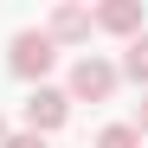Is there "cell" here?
Masks as SVG:
<instances>
[{"instance_id": "3", "label": "cell", "mask_w": 148, "mask_h": 148, "mask_svg": "<svg viewBox=\"0 0 148 148\" xmlns=\"http://www.w3.org/2000/svg\"><path fill=\"white\" fill-rule=\"evenodd\" d=\"M52 58H58V45L45 39V32H19V39H13V58H7V64H13V77H39V84H45Z\"/></svg>"}, {"instance_id": "2", "label": "cell", "mask_w": 148, "mask_h": 148, "mask_svg": "<svg viewBox=\"0 0 148 148\" xmlns=\"http://www.w3.org/2000/svg\"><path fill=\"white\" fill-rule=\"evenodd\" d=\"M64 116H71V97H64V90L39 84V90L26 97V135H52V129H64Z\"/></svg>"}, {"instance_id": "7", "label": "cell", "mask_w": 148, "mask_h": 148, "mask_svg": "<svg viewBox=\"0 0 148 148\" xmlns=\"http://www.w3.org/2000/svg\"><path fill=\"white\" fill-rule=\"evenodd\" d=\"M97 148H142V135L129 129V122H110V129L97 135Z\"/></svg>"}, {"instance_id": "4", "label": "cell", "mask_w": 148, "mask_h": 148, "mask_svg": "<svg viewBox=\"0 0 148 148\" xmlns=\"http://www.w3.org/2000/svg\"><path fill=\"white\" fill-rule=\"evenodd\" d=\"M90 26L135 39V32H142V0H110V7H97V19H90Z\"/></svg>"}, {"instance_id": "10", "label": "cell", "mask_w": 148, "mask_h": 148, "mask_svg": "<svg viewBox=\"0 0 148 148\" xmlns=\"http://www.w3.org/2000/svg\"><path fill=\"white\" fill-rule=\"evenodd\" d=\"M0 142H7V122H0Z\"/></svg>"}, {"instance_id": "6", "label": "cell", "mask_w": 148, "mask_h": 148, "mask_svg": "<svg viewBox=\"0 0 148 148\" xmlns=\"http://www.w3.org/2000/svg\"><path fill=\"white\" fill-rule=\"evenodd\" d=\"M116 77L148 84V32H135V39H129V52H122V71H116Z\"/></svg>"}, {"instance_id": "8", "label": "cell", "mask_w": 148, "mask_h": 148, "mask_svg": "<svg viewBox=\"0 0 148 148\" xmlns=\"http://www.w3.org/2000/svg\"><path fill=\"white\" fill-rule=\"evenodd\" d=\"M0 148H45V135H26V129H19V135H7Z\"/></svg>"}, {"instance_id": "1", "label": "cell", "mask_w": 148, "mask_h": 148, "mask_svg": "<svg viewBox=\"0 0 148 148\" xmlns=\"http://www.w3.org/2000/svg\"><path fill=\"white\" fill-rule=\"evenodd\" d=\"M116 90V64L110 58H77V64H71V103H103V97Z\"/></svg>"}, {"instance_id": "9", "label": "cell", "mask_w": 148, "mask_h": 148, "mask_svg": "<svg viewBox=\"0 0 148 148\" xmlns=\"http://www.w3.org/2000/svg\"><path fill=\"white\" fill-rule=\"evenodd\" d=\"M135 135H148V90H142V103H135V122H129Z\"/></svg>"}, {"instance_id": "5", "label": "cell", "mask_w": 148, "mask_h": 148, "mask_svg": "<svg viewBox=\"0 0 148 148\" xmlns=\"http://www.w3.org/2000/svg\"><path fill=\"white\" fill-rule=\"evenodd\" d=\"M84 32H90V13H84V7H58L52 26H45V39H52V45H58V39H84Z\"/></svg>"}]
</instances>
